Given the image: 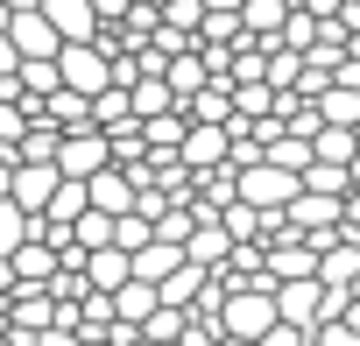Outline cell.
Returning a JSON list of instances; mask_svg holds the SVG:
<instances>
[{"label":"cell","instance_id":"obj_1","mask_svg":"<svg viewBox=\"0 0 360 346\" xmlns=\"http://www.w3.org/2000/svg\"><path fill=\"white\" fill-rule=\"evenodd\" d=\"M297 191H304V177L283 169V162H269V155H255V162L233 169V198H248L255 212H276V205H290Z\"/></svg>","mask_w":360,"mask_h":346},{"label":"cell","instance_id":"obj_2","mask_svg":"<svg viewBox=\"0 0 360 346\" xmlns=\"http://www.w3.org/2000/svg\"><path fill=\"white\" fill-rule=\"evenodd\" d=\"M269 325H276V290H262V283L226 290V304H219V339H269Z\"/></svg>","mask_w":360,"mask_h":346},{"label":"cell","instance_id":"obj_3","mask_svg":"<svg viewBox=\"0 0 360 346\" xmlns=\"http://www.w3.org/2000/svg\"><path fill=\"white\" fill-rule=\"evenodd\" d=\"M106 162H113V141H106L99 120L57 134V169H64V177H92V169H106Z\"/></svg>","mask_w":360,"mask_h":346},{"label":"cell","instance_id":"obj_4","mask_svg":"<svg viewBox=\"0 0 360 346\" xmlns=\"http://www.w3.org/2000/svg\"><path fill=\"white\" fill-rule=\"evenodd\" d=\"M57 71H64V85H78V92H106V85H113V57H106L99 36L64 43V50H57Z\"/></svg>","mask_w":360,"mask_h":346},{"label":"cell","instance_id":"obj_5","mask_svg":"<svg viewBox=\"0 0 360 346\" xmlns=\"http://www.w3.org/2000/svg\"><path fill=\"white\" fill-rule=\"evenodd\" d=\"M226 141H233V134H226L219 120H191V127H184V141H176V155H184L191 177H205V169H219V162H226Z\"/></svg>","mask_w":360,"mask_h":346},{"label":"cell","instance_id":"obj_6","mask_svg":"<svg viewBox=\"0 0 360 346\" xmlns=\"http://www.w3.org/2000/svg\"><path fill=\"white\" fill-rule=\"evenodd\" d=\"M8 36H15V50H22V57H57V50H64V36H57V22L43 15V0H36V8H15V22H8Z\"/></svg>","mask_w":360,"mask_h":346},{"label":"cell","instance_id":"obj_7","mask_svg":"<svg viewBox=\"0 0 360 346\" xmlns=\"http://www.w3.org/2000/svg\"><path fill=\"white\" fill-rule=\"evenodd\" d=\"M276 318L318 325V318H325V283H318V276H283V283H276Z\"/></svg>","mask_w":360,"mask_h":346},{"label":"cell","instance_id":"obj_8","mask_svg":"<svg viewBox=\"0 0 360 346\" xmlns=\"http://www.w3.org/2000/svg\"><path fill=\"white\" fill-rule=\"evenodd\" d=\"M134 276V255L120 248V241H106V248H85V283L92 290H120Z\"/></svg>","mask_w":360,"mask_h":346},{"label":"cell","instance_id":"obj_9","mask_svg":"<svg viewBox=\"0 0 360 346\" xmlns=\"http://www.w3.org/2000/svg\"><path fill=\"white\" fill-rule=\"evenodd\" d=\"M57 177H64L57 162H15V184H8V198H22L29 212H43V205H50V191H57Z\"/></svg>","mask_w":360,"mask_h":346},{"label":"cell","instance_id":"obj_10","mask_svg":"<svg viewBox=\"0 0 360 346\" xmlns=\"http://www.w3.org/2000/svg\"><path fill=\"white\" fill-rule=\"evenodd\" d=\"M43 15L57 22V36H64V43L99 36V8H92V0H43Z\"/></svg>","mask_w":360,"mask_h":346},{"label":"cell","instance_id":"obj_11","mask_svg":"<svg viewBox=\"0 0 360 346\" xmlns=\"http://www.w3.org/2000/svg\"><path fill=\"white\" fill-rule=\"evenodd\" d=\"M184 255H191V262H205V269H219V262L233 255L226 219H219V212H212V219H198V226H191V241H184Z\"/></svg>","mask_w":360,"mask_h":346},{"label":"cell","instance_id":"obj_12","mask_svg":"<svg viewBox=\"0 0 360 346\" xmlns=\"http://www.w3.org/2000/svg\"><path fill=\"white\" fill-rule=\"evenodd\" d=\"M85 184H92V205H99V212H127V205H134V177H127L120 162H106V169H92Z\"/></svg>","mask_w":360,"mask_h":346},{"label":"cell","instance_id":"obj_13","mask_svg":"<svg viewBox=\"0 0 360 346\" xmlns=\"http://www.w3.org/2000/svg\"><path fill=\"white\" fill-rule=\"evenodd\" d=\"M155 304H162V290H155L148 276H127V283L113 290V318H127V325H141V318H148Z\"/></svg>","mask_w":360,"mask_h":346},{"label":"cell","instance_id":"obj_14","mask_svg":"<svg viewBox=\"0 0 360 346\" xmlns=\"http://www.w3.org/2000/svg\"><path fill=\"white\" fill-rule=\"evenodd\" d=\"M162 78H169V92H176V99H191V92L212 78V71H205V50H198V43H191V50H176V57L162 64Z\"/></svg>","mask_w":360,"mask_h":346},{"label":"cell","instance_id":"obj_15","mask_svg":"<svg viewBox=\"0 0 360 346\" xmlns=\"http://www.w3.org/2000/svg\"><path fill=\"white\" fill-rule=\"evenodd\" d=\"M304 191L346 198V191H353V169H346V162H325V155H311V162H304Z\"/></svg>","mask_w":360,"mask_h":346},{"label":"cell","instance_id":"obj_16","mask_svg":"<svg viewBox=\"0 0 360 346\" xmlns=\"http://www.w3.org/2000/svg\"><path fill=\"white\" fill-rule=\"evenodd\" d=\"M318 113L339 120V127H360V85H339V78H332V85L318 92Z\"/></svg>","mask_w":360,"mask_h":346},{"label":"cell","instance_id":"obj_17","mask_svg":"<svg viewBox=\"0 0 360 346\" xmlns=\"http://www.w3.org/2000/svg\"><path fill=\"white\" fill-rule=\"evenodd\" d=\"M290 8H297V0H240V29L248 36H276Z\"/></svg>","mask_w":360,"mask_h":346},{"label":"cell","instance_id":"obj_18","mask_svg":"<svg viewBox=\"0 0 360 346\" xmlns=\"http://www.w3.org/2000/svg\"><path fill=\"white\" fill-rule=\"evenodd\" d=\"M29 233H36V212H29L22 198H0V255H15Z\"/></svg>","mask_w":360,"mask_h":346},{"label":"cell","instance_id":"obj_19","mask_svg":"<svg viewBox=\"0 0 360 346\" xmlns=\"http://www.w3.org/2000/svg\"><path fill=\"white\" fill-rule=\"evenodd\" d=\"M176 262H184V248H176V241H148V248H134V276H148V283H162Z\"/></svg>","mask_w":360,"mask_h":346},{"label":"cell","instance_id":"obj_20","mask_svg":"<svg viewBox=\"0 0 360 346\" xmlns=\"http://www.w3.org/2000/svg\"><path fill=\"white\" fill-rule=\"evenodd\" d=\"M262 155L304 177V162H311V134H290V127H283V134H269V141H262Z\"/></svg>","mask_w":360,"mask_h":346},{"label":"cell","instance_id":"obj_21","mask_svg":"<svg viewBox=\"0 0 360 346\" xmlns=\"http://www.w3.org/2000/svg\"><path fill=\"white\" fill-rule=\"evenodd\" d=\"M353 148H360V134L339 127V120H325V127L311 134V155H325V162H353Z\"/></svg>","mask_w":360,"mask_h":346},{"label":"cell","instance_id":"obj_22","mask_svg":"<svg viewBox=\"0 0 360 346\" xmlns=\"http://www.w3.org/2000/svg\"><path fill=\"white\" fill-rule=\"evenodd\" d=\"M64 85V71H57V57H22V92H36V99H50Z\"/></svg>","mask_w":360,"mask_h":346},{"label":"cell","instance_id":"obj_23","mask_svg":"<svg viewBox=\"0 0 360 346\" xmlns=\"http://www.w3.org/2000/svg\"><path fill=\"white\" fill-rule=\"evenodd\" d=\"M71 241H78V248H106V241H113V212H99V205H85V212L71 219Z\"/></svg>","mask_w":360,"mask_h":346},{"label":"cell","instance_id":"obj_24","mask_svg":"<svg viewBox=\"0 0 360 346\" xmlns=\"http://www.w3.org/2000/svg\"><path fill=\"white\" fill-rule=\"evenodd\" d=\"M297 71H304V50H290V43L269 36V85L283 92V85H297Z\"/></svg>","mask_w":360,"mask_h":346},{"label":"cell","instance_id":"obj_25","mask_svg":"<svg viewBox=\"0 0 360 346\" xmlns=\"http://www.w3.org/2000/svg\"><path fill=\"white\" fill-rule=\"evenodd\" d=\"M155 8H162L169 29H191V36H198V22H205V0H155Z\"/></svg>","mask_w":360,"mask_h":346},{"label":"cell","instance_id":"obj_26","mask_svg":"<svg viewBox=\"0 0 360 346\" xmlns=\"http://www.w3.org/2000/svg\"><path fill=\"white\" fill-rule=\"evenodd\" d=\"M15 290V255H0V297Z\"/></svg>","mask_w":360,"mask_h":346},{"label":"cell","instance_id":"obj_27","mask_svg":"<svg viewBox=\"0 0 360 346\" xmlns=\"http://www.w3.org/2000/svg\"><path fill=\"white\" fill-rule=\"evenodd\" d=\"M346 169H353V184H360V148H353V162H346Z\"/></svg>","mask_w":360,"mask_h":346},{"label":"cell","instance_id":"obj_28","mask_svg":"<svg viewBox=\"0 0 360 346\" xmlns=\"http://www.w3.org/2000/svg\"><path fill=\"white\" fill-rule=\"evenodd\" d=\"M8 8H36V0H8Z\"/></svg>","mask_w":360,"mask_h":346}]
</instances>
